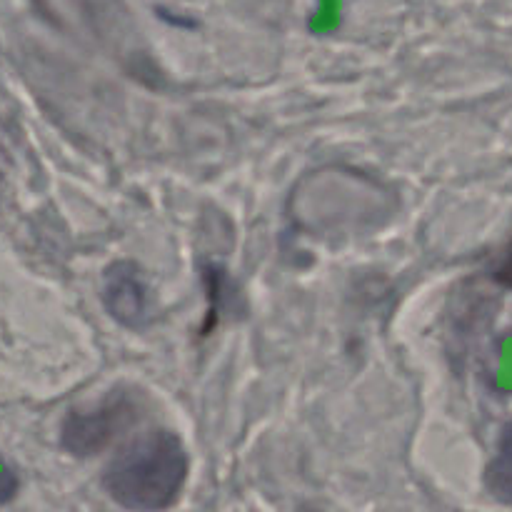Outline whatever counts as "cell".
Instances as JSON below:
<instances>
[{"mask_svg": "<svg viewBox=\"0 0 512 512\" xmlns=\"http://www.w3.org/2000/svg\"><path fill=\"white\" fill-rule=\"evenodd\" d=\"M190 458L178 433L148 430L130 440L103 470L105 495L135 512L168 510L178 503L188 480Z\"/></svg>", "mask_w": 512, "mask_h": 512, "instance_id": "1", "label": "cell"}, {"mask_svg": "<svg viewBox=\"0 0 512 512\" xmlns=\"http://www.w3.org/2000/svg\"><path fill=\"white\" fill-rule=\"evenodd\" d=\"M145 415L143 393L113 388L100 400L73 408L60 428V445L75 458H93L108 450L128 430L138 428Z\"/></svg>", "mask_w": 512, "mask_h": 512, "instance_id": "2", "label": "cell"}, {"mask_svg": "<svg viewBox=\"0 0 512 512\" xmlns=\"http://www.w3.org/2000/svg\"><path fill=\"white\" fill-rule=\"evenodd\" d=\"M103 303L128 328H140L148 320V285L133 263H115L105 270Z\"/></svg>", "mask_w": 512, "mask_h": 512, "instance_id": "3", "label": "cell"}, {"mask_svg": "<svg viewBox=\"0 0 512 512\" xmlns=\"http://www.w3.org/2000/svg\"><path fill=\"white\" fill-rule=\"evenodd\" d=\"M488 488L495 498L512 503V423L500 435L498 453L488 468Z\"/></svg>", "mask_w": 512, "mask_h": 512, "instance_id": "4", "label": "cell"}, {"mask_svg": "<svg viewBox=\"0 0 512 512\" xmlns=\"http://www.w3.org/2000/svg\"><path fill=\"white\" fill-rule=\"evenodd\" d=\"M493 278L498 280L503 288L512 290V240L508 243V248L503 250V255L498 258V263H495Z\"/></svg>", "mask_w": 512, "mask_h": 512, "instance_id": "5", "label": "cell"}, {"mask_svg": "<svg viewBox=\"0 0 512 512\" xmlns=\"http://www.w3.org/2000/svg\"><path fill=\"white\" fill-rule=\"evenodd\" d=\"M15 490H18V480H15V475L10 473L8 468H0V505L8 503V500L15 495Z\"/></svg>", "mask_w": 512, "mask_h": 512, "instance_id": "6", "label": "cell"}]
</instances>
